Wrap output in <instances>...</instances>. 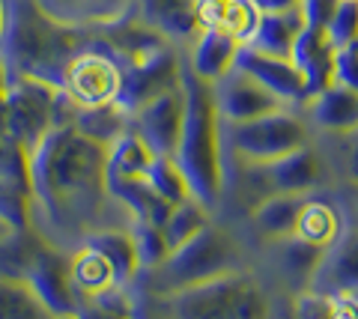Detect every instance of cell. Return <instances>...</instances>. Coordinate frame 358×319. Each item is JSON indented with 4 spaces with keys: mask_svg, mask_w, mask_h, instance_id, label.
Here are the masks:
<instances>
[{
    "mask_svg": "<svg viewBox=\"0 0 358 319\" xmlns=\"http://www.w3.org/2000/svg\"><path fill=\"white\" fill-rule=\"evenodd\" d=\"M108 144L72 123H60L30 152V227L51 245H72L84 233L108 227ZM63 251V248H60Z\"/></svg>",
    "mask_w": 358,
    "mask_h": 319,
    "instance_id": "1",
    "label": "cell"
},
{
    "mask_svg": "<svg viewBox=\"0 0 358 319\" xmlns=\"http://www.w3.org/2000/svg\"><path fill=\"white\" fill-rule=\"evenodd\" d=\"M93 33L54 21L39 0H9V24L0 42V69L6 81H42L63 90L69 63L81 54Z\"/></svg>",
    "mask_w": 358,
    "mask_h": 319,
    "instance_id": "2",
    "label": "cell"
},
{
    "mask_svg": "<svg viewBox=\"0 0 358 319\" xmlns=\"http://www.w3.org/2000/svg\"><path fill=\"white\" fill-rule=\"evenodd\" d=\"M179 84L185 96V117L182 135L173 158L179 170L185 173L188 188L194 200L203 203L209 212H215L227 191V170H224V119L218 114L215 87L188 66L182 51L179 66Z\"/></svg>",
    "mask_w": 358,
    "mask_h": 319,
    "instance_id": "3",
    "label": "cell"
},
{
    "mask_svg": "<svg viewBox=\"0 0 358 319\" xmlns=\"http://www.w3.org/2000/svg\"><path fill=\"white\" fill-rule=\"evenodd\" d=\"M236 272H245L242 245L230 230L209 221L192 242L171 251L159 269L147 272V278H150V290L159 299H164V295L182 292L188 287H200V283L227 278V274Z\"/></svg>",
    "mask_w": 358,
    "mask_h": 319,
    "instance_id": "4",
    "label": "cell"
},
{
    "mask_svg": "<svg viewBox=\"0 0 358 319\" xmlns=\"http://www.w3.org/2000/svg\"><path fill=\"white\" fill-rule=\"evenodd\" d=\"M162 302L171 319H272L268 290L248 269L164 295Z\"/></svg>",
    "mask_w": 358,
    "mask_h": 319,
    "instance_id": "5",
    "label": "cell"
},
{
    "mask_svg": "<svg viewBox=\"0 0 358 319\" xmlns=\"http://www.w3.org/2000/svg\"><path fill=\"white\" fill-rule=\"evenodd\" d=\"M305 144H310V123L305 114H296V107H284V111L227 128L230 152L242 164H254V168L272 164Z\"/></svg>",
    "mask_w": 358,
    "mask_h": 319,
    "instance_id": "6",
    "label": "cell"
},
{
    "mask_svg": "<svg viewBox=\"0 0 358 319\" xmlns=\"http://www.w3.org/2000/svg\"><path fill=\"white\" fill-rule=\"evenodd\" d=\"M122 87V66L110 54V48L93 33L90 45L69 63L63 78V93L66 98L81 111V107H96V105H110L117 102Z\"/></svg>",
    "mask_w": 358,
    "mask_h": 319,
    "instance_id": "7",
    "label": "cell"
},
{
    "mask_svg": "<svg viewBox=\"0 0 358 319\" xmlns=\"http://www.w3.org/2000/svg\"><path fill=\"white\" fill-rule=\"evenodd\" d=\"M245 168H248L245 176L257 200L268 194H313L329 182V164L313 149V144L299 147L289 156L263 164V168H254V164H245Z\"/></svg>",
    "mask_w": 358,
    "mask_h": 319,
    "instance_id": "8",
    "label": "cell"
},
{
    "mask_svg": "<svg viewBox=\"0 0 358 319\" xmlns=\"http://www.w3.org/2000/svg\"><path fill=\"white\" fill-rule=\"evenodd\" d=\"M24 283H30V290L39 295L42 304L57 319H69L81 311V299H78L69 274V254L57 245H51L48 239H42L39 251L33 254Z\"/></svg>",
    "mask_w": 358,
    "mask_h": 319,
    "instance_id": "9",
    "label": "cell"
},
{
    "mask_svg": "<svg viewBox=\"0 0 358 319\" xmlns=\"http://www.w3.org/2000/svg\"><path fill=\"white\" fill-rule=\"evenodd\" d=\"M179 66H182V51L167 45L162 51H155L152 57L141 63L122 66V87L117 96V105L126 114H134L138 107H143L159 93L171 90L179 84Z\"/></svg>",
    "mask_w": 358,
    "mask_h": 319,
    "instance_id": "10",
    "label": "cell"
},
{
    "mask_svg": "<svg viewBox=\"0 0 358 319\" xmlns=\"http://www.w3.org/2000/svg\"><path fill=\"white\" fill-rule=\"evenodd\" d=\"M182 117H185V96L182 84L150 98L143 107L131 114V128L143 138V144L152 149V156H173L182 135Z\"/></svg>",
    "mask_w": 358,
    "mask_h": 319,
    "instance_id": "11",
    "label": "cell"
},
{
    "mask_svg": "<svg viewBox=\"0 0 358 319\" xmlns=\"http://www.w3.org/2000/svg\"><path fill=\"white\" fill-rule=\"evenodd\" d=\"M245 75H251L254 81H260L268 93H275L287 107H299L305 111V105L310 102V90L305 75L299 72V66L289 57H275V54L257 51L251 45H242L236 54V66Z\"/></svg>",
    "mask_w": 358,
    "mask_h": 319,
    "instance_id": "12",
    "label": "cell"
},
{
    "mask_svg": "<svg viewBox=\"0 0 358 319\" xmlns=\"http://www.w3.org/2000/svg\"><path fill=\"white\" fill-rule=\"evenodd\" d=\"M215 87V102L218 114L224 119V126H236V123H251L266 114L284 111V102L275 93H268L260 81H254L251 75H245L239 69L227 72L221 81L212 84Z\"/></svg>",
    "mask_w": 358,
    "mask_h": 319,
    "instance_id": "13",
    "label": "cell"
},
{
    "mask_svg": "<svg viewBox=\"0 0 358 319\" xmlns=\"http://www.w3.org/2000/svg\"><path fill=\"white\" fill-rule=\"evenodd\" d=\"M134 15L179 51L192 48L203 30L197 18V0H138Z\"/></svg>",
    "mask_w": 358,
    "mask_h": 319,
    "instance_id": "14",
    "label": "cell"
},
{
    "mask_svg": "<svg viewBox=\"0 0 358 319\" xmlns=\"http://www.w3.org/2000/svg\"><path fill=\"white\" fill-rule=\"evenodd\" d=\"M334 57H338V48L329 42L326 24L305 21V27H301V33H299L289 60H293L299 66V72L305 75L310 98L320 96L322 90H329V87L334 84Z\"/></svg>",
    "mask_w": 358,
    "mask_h": 319,
    "instance_id": "15",
    "label": "cell"
},
{
    "mask_svg": "<svg viewBox=\"0 0 358 319\" xmlns=\"http://www.w3.org/2000/svg\"><path fill=\"white\" fill-rule=\"evenodd\" d=\"M313 292H358V227H343V233L322 254L317 272L308 283Z\"/></svg>",
    "mask_w": 358,
    "mask_h": 319,
    "instance_id": "16",
    "label": "cell"
},
{
    "mask_svg": "<svg viewBox=\"0 0 358 319\" xmlns=\"http://www.w3.org/2000/svg\"><path fill=\"white\" fill-rule=\"evenodd\" d=\"M134 3L138 0H39V6L54 21L90 33L134 15Z\"/></svg>",
    "mask_w": 358,
    "mask_h": 319,
    "instance_id": "17",
    "label": "cell"
},
{
    "mask_svg": "<svg viewBox=\"0 0 358 319\" xmlns=\"http://www.w3.org/2000/svg\"><path fill=\"white\" fill-rule=\"evenodd\" d=\"M81 242L99 248L110 260V266L117 272L120 290H129L138 283V278L143 274V266H141V254H138V242H134V233H131V221L90 230V233H84ZM81 242H78V245H81Z\"/></svg>",
    "mask_w": 358,
    "mask_h": 319,
    "instance_id": "18",
    "label": "cell"
},
{
    "mask_svg": "<svg viewBox=\"0 0 358 319\" xmlns=\"http://www.w3.org/2000/svg\"><path fill=\"white\" fill-rule=\"evenodd\" d=\"M301 114H305V119L313 128L326 131V135L346 138L358 131V93L350 90V87L331 84L329 90L313 96Z\"/></svg>",
    "mask_w": 358,
    "mask_h": 319,
    "instance_id": "19",
    "label": "cell"
},
{
    "mask_svg": "<svg viewBox=\"0 0 358 319\" xmlns=\"http://www.w3.org/2000/svg\"><path fill=\"white\" fill-rule=\"evenodd\" d=\"M69 274H72V287L78 292V299L90 302L99 299L110 290H120L117 283V272L110 266V260L102 254L99 248L81 242L75 251H69Z\"/></svg>",
    "mask_w": 358,
    "mask_h": 319,
    "instance_id": "20",
    "label": "cell"
},
{
    "mask_svg": "<svg viewBox=\"0 0 358 319\" xmlns=\"http://www.w3.org/2000/svg\"><path fill=\"white\" fill-rule=\"evenodd\" d=\"M239 48L242 45L230 36L227 30H212V27H206V30H200V36H197L194 45L185 51V60L200 75V78H206L209 84H215L227 72H233Z\"/></svg>",
    "mask_w": 358,
    "mask_h": 319,
    "instance_id": "21",
    "label": "cell"
},
{
    "mask_svg": "<svg viewBox=\"0 0 358 319\" xmlns=\"http://www.w3.org/2000/svg\"><path fill=\"white\" fill-rule=\"evenodd\" d=\"M308 194H268L257 206H251V221L266 242H284L296 236L299 212L305 206Z\"/></svg>",
    "mask_w": 358,
    "mask_h": 319,
    "instance_id": "22",
    "label": "cell"
},
{
    "mask_svg": "<svg viewBox=\"0 0 358 319\" xmlns=\"http://www.w3.org/2000/svg\"><path fill=\"white\" fill-rule=\"evenodd\" d=\"M341 233H343V221H341V212L334 209V203H329L326 197H320L317 191L308 194V200L299 212L296 236L301 242H308V245L329 248Z\"/></svg>",
    "mask_w": 358,
    "mask_h": 319,
    "instance_id": "23",
    "label": "cell"
},
{
    "mask_svg": "<svg viewBox=\"0 0 358 319\" xmlns=\"http://www.w3.org/2000/svg\"><path fill=\"white\" fill-rule=\"evenodd\" d=\"M301 27H305V13H301V6L289 9V13H268V15H263L260 30H257L254 42H248V45L257 51L275 54V57H289Z\"/></svg>",
    "mask_w": 358,
    "mask_h": 319,
    "instance_id": "24",
    "label": "cell"
},
{
    "mask_svg": "<svg viewBox=\"0 0 358 319\" xmlns=\"http://www.w3.org/2000/svg\"><path fill=\"white\" fill-rule=\"evenodd\" d=\"M152 149L143 144V138L134 128L122 135L108 147V179H134V176H147L152 164Z\"/></svg>",
    "mask_w": 358,
    "mask_h": 319,
    "instance_id": "25",
    "label": "cell"
},
{
    "mask_svg": "<svg viewBox=\"0 0 358 319\" xmlns=\"http://www.w3.org/2000/svg\"><path fill=\"white\" fill-rule=\"evenodd\" d=\"M293 319H358V292H313L299 290Z\"/></svg>",
    "mask_w": 358,
    "mask_h": 319,
    "instance_id": "26",
    "label": "cell"
},
{
    "mask_svg": "<svg viewBox=\"0 0 358 319\" xmlns=\"http://www.w3.org/2000/svg\"><path fill=\"white\" fill-rule=\"evenodd\" d=\"M75 126L90 135L99 144H114V140L122 135V131L131 128V114H126L117 102L110 105H96V107H81L75 114Z\"/></svg>",
    "mask_w": 358,
    "mask_h": 319,
    "instance_id": "27",
    "label": "cell"
},
{
    "mask_svg": "<svg viewBox=\"0 0 358 319\" xmlns=\"http://www.w3.org/2000/svg\"><path fill=\"white\" fill-rule=\"evenodd\" d=\"M0 319H57L30 283L15 278H0Z\"/></svg>",
    "mask_w": 358,
    "mask_h": 319,
    "instance_id": "28",
    "label": "cell"
},
{
    "mask_svg": "<svg viewBox=\"0 0 358 319\" xmlns=\"http://www.w3.org/2000/svg\"><path fill=\"white\" fill-rule=\"evenodd\" d=\"M278 248H281V269H284L287 278L293 281L296 292L308 290V283L313 278V272H317L322 254H326V248L308 245V242H301L299 236H289L284 242H278Z\"/></svg>",
    "mask_w": 358,
    "mask_h": 319,
    "instance_id": "29",
    "label": "cell"
},
{
    "mask_svg": "<svg viewBox=\"0 0 358 319\" xmlns=\"http://www.w3.org/2000/svg\"><path fill=\"white\" fill-rule=\"evenodd\" d=\"M209 221H212V212H209V209L200 203V200H194V197H188L185 203L173 206L171 218H167L164 227H162L167 248H171V251L182 248L185 242H192Z\"/></svg>",
    "mask_w": 358,
    "mask_h": 319,
    "instance_id": "30",
    "label": "cell"
},
{
    "mask_svg": "<svg viewBox=\"0 0 358 319\" xmlns=\"http://www.w3.org/2000/svg\"><path fill=\"white\" fill-rule=\"evenodd\" d=\"M147 182L173 206L185 203L188 197H192L188 179H185V173L179 170V164H176L173 156H155L152 164H150V170H147Z\"/></svg>",
    "mask_w": 358,
    "mask_h": 319,
    "instance_id": "31",
    "label": "cell"
},
{
    "mask_svg": "<svg viewBox=\"0 0 358 319\" xmlns=\"http://www.w3.org/2000/svg\"><path fill=\"white\" fill-rule=\"evenodd\" d=\"M0 182L30 194V152L0 138Z\"/></svg>",
    "mask_w": 358,
    "mask_h": 319,
    "instance_id": "32",
    "label": "cell"
},
{
    "mask_svg": "<svg viewBox=\"0 0 358 319\" xmlns=\"http://www.w3.org/2000/svg\"><path fill=\"white\" fill-rule=\"evenodd\" d=\"M260 21H263V13L254 0H230L224 30H227L239 45H248V42H254L257 30H260Z\"/></svg>",
    "mask_w": 358,
    "mask_h": 319,
    "instance_id": "33",
    "label": "cell"
},
{
    "mask_svg": "<svg viewBox=\"0 0 358 319\" xmlns=\"http://www.w3.org/2000/svg\"><path fill=\"white\" fill-rule=\"evenodd\" d=\"M131 233H134V242H138V254H141V266H143V274L159 269L162 262L171 254L164 242V233L162 227H152V224H138L131 221Z\"/></svg>",
    "mask_w": 358,
    "mask_h": 319,
    "instance_id": "34",
    "label": "cell"
},
{
    "mask_svg": "<svg viewBox=\"0 0 358 319\" xmlns=\"http://www.w3.org/2000/svg\"><path fill=\"white\" fill-rule=\"evenodd\" d=\"M329 42L334 48H346L358 42V0H338L329 18Z\"/></svg>",
    "mask_w": 358,
    "mask_h": 319,
    "instance_id": "35",
    "label": "cell"
},
{
    "mask_svg": "<svg viewBox=\"0 0 358 319\" xmlns=\"http://www.w3.org/2000/svg\"><path fill=\"white\" fill-rule=\"evenodd\" d=\"M334 84L350 87V90L358 93V42L338 48V57H334Z\"/></svg>",
    "mask_w": 358,
    "mask_h": 319,
    "instance_id": "36",
    "label": "cell"
},
{
    "mask_svg": "<svg viewBox=\"0 0 358 319\" xmlns=\"http://www.w3.org/2000/svg\"><path fill=\"white\" fill-rule=\"evenodd\" d=\"M343 179L358 188V131L346 135V149H343Z\"/></svg>",
    "mask_w": 358,
    "mask_h": 319,
    "instance_id": "37",
    "label": "cell"
},
{
    "mask_svg": "<svg viewBox=\"0 0 358 319\" xmlns=\"http://www.w3.org/2000/svg\"><path fill=\"white\" fill-rule=\"evenodd\" d=\"M260 6V13L268 15V13H289V9L301 6V0H254Z\"/></svg>",
    "mask_w": 358,
    "mask_h": 319,
    "instance_id": "38",
    "label": "cell"
},
{
    "mask_svg": "<svg viewBox=\"0 0 358 319\" xmlns=\"http://www.w3.org/2000/svg\"><path fill=\"white\" fill-rule=\"evenodd\" d=\"M18 224L15 221H9V218L6 215H0V242H3V239H9V236H13V233H18ZM27 230V227H24Z\"/></svg>",
    "mask_w": 358,
    "mask_h": 319,
    "instance_id": "39",
    "label": "cell"
},
{
    "mask_svg": "<svg viewBox=\"0 0 358 319\" xmlns=\"http://www.w3.org/2000/svg\"><path fill=\"white\" fill-rule=\"evenodd\" d=\"M6 24H9V0H0V42H3Z\"/></svg>",
    "mask_w": 358,
    "mask_h": 319,
    "instance_id": "40",
    "label": "cell"
},
{
    "mask_svg": "<svg viewBox=\"0 0 358 319\" xmlns=\"http://www.w3.org/2000/svg\"><path fill=\"white\" fill-rule=\"evenodd\" d=\"M3 96H6V75L0 69V105H3Z\"/></svg>",
    "mask_w": 358,
    "mask_h": 319,
    "instance_id": "41",
    "label": "cell"
},
{
    "mask_svg": "<svg viewBox=\"0 0 358 319\" xmlns=\"http://www.w3.org/2000/svg\"><path fill=\"white\" fill-rule=\"evenodd\" d=\"M355 212H358V188H355Z\"/></svg>",
    "mask_w": 358,
    "mask_h": 319,
    "instance_id": "42",
    "label": "cell"
}]
</instances>
